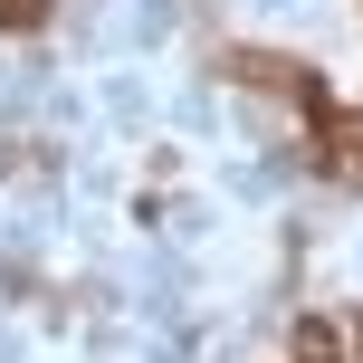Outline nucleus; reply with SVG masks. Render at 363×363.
Returning <instances> with one entry per match:
<instances>
[{"label":"nucleus","instance_id":"f257e3e1","mask_svg":"<svg viewBox=\"0 0 363 363\" xmlns=\"http://www.w3.org/2000/svg\"><path fill=\"white\" fill-rule=\"evenodd\" d=\"M315 125H325V172L363 191V115H354V106H325Z\"/></svg>","mask_w":363,"mask_h":363},{"label":"nucleus","instance_id":"f03ea898","mask_svg":"<svg viewBox=\"0 0 363 363\" xmlns=\"http://www.w3.org/2000/svg\"><path fill=\"white\" fill-rule=\"evenodd\" d=\"M296 363H335V325H296Z\"/></svg>","mask_w":363,"mask_h":363},{"label":"nucleus","instance_id":"7ed1b4c3","mask_svg":"<svg viewBox=\"0 0 363 363\" xmlns=\"http://www.w3.org/2000/svg\"><path fill=\"white\" fill-rule=\"evenodd\" d=\"M48 19V0H0V29H38Z\"/></svg>","mask_w":363,"mask_h":363}]
</instances>
